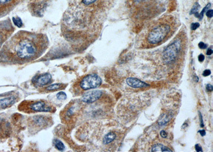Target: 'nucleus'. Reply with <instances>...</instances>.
<instances>
[{
    "instance_id": "f257e3e1",
    "label": "nucleus",
    "mask_w": 213,
    "mask_h": 152,
    "mask_svg": "<svg viewBox=\"0 0 213 152\" xmlns=\"http://www.w3.org/2000/svg\"><path fill=\"white\" fill-rule=\"evenodd\" d=\"M48 46L49 40L44 34L20 31L4 46L2 55L9 63L22 65L40 57Z\"/></svg>"
},
{
    "instance_id": "f03ea898",
    "label": "nucleus",
    "mask_w": 213,
    "mask_h": 152,
    "mask_svg": "<svg viewBox=\"0 0 213 152\" xmlns=\"http://www.w3.org/2000/svg\"><path fill=\"white\" fill-rule=\"evenodd\" d=\"M173 18L166 17L161 18L151 26L147 34V43L150 45H157L166 40L174 27Z\"/></svg>"
},
{
    "instance_id": "7ed1b4c3",
    "label": "nucleus",
    "mask_w": 213,
    "mask_h": 152,
    "mask_svg": "<svg viewBox=\"0 0 213 152\" xmlns=\"http://www.w3.org/2000/svg\"><path fill=\"white\" fill-rule=\"evenodd\" d=\"M18 109L26 113L36 112H55V109L51 104L44 100H33L23 101Z\"/></svg>"
},
{
    "instance_id": "20e7f679",
    "label": "nucleus",
    "mask_w": 213,
    "mask_h": 152,
    "mask_svg": "<svg viewBox=\"0 0 213 152\" xmlns=\"http://www.w3.org/2000/svg\"><path fill=\"white\" fill-rule=\"evenodd\" d=\"M182 47L181 39H177L167 46L162 53V60L165 63L170 64L174 63L182 52Z\"/></svg>"
},
{
    "instance_id": "39448f33",
    "label": "nucleus",
    "mask_w": 213,
    "mask_h": 152,
    "mask_svg": "<svg viewBox=\"0 0 213 152\" xmlns=\"http://www.w3.org/2000/svg\"><path fill=\"white\" fill-rule=\"evenodd\" d=\"M102 83V80L99 76L96 74L87 75L81 80L79 87L83 90L94 89L99 87Z\"/></svg>"
},
{
    "instance_id": "423d86ee",
    "label": "nucleus",
    "mask_w": 213,
    "mask_h": 152,
    "mask_svg": "<svg viewBox=\"0 0 213 152\" xmlns=\"http://www.w3.org/2000/svg\"><path fill=\"white\" fill-rule=\"evenodd\" d=\"M31 120L29 125L34 130H41L48 126L51 122L50 117L44 116H35L33 117Z\"/></svg>"
},
{
    "instance_id": "0eeeda50",
    "label": "nucleus",
    "mask_w": 213,
    "mask_h": 152,
    "mask_svg": "<svg viewBox=\"0 0 213 152\" xmlns=\"http://www.w3.org/2000/svg\"><path fill=\"white\" fill-rule=\"evenodd\" d=\"M51 80L52 76L50 73H44L34 77L32 82L36 87H41L47 85L51 82Z\"/></svg>"
},
{
    "instance_id": "6e6552de",
    "label": "nucleus",
    "mask_w": 213,
    "mask_h": 152,
    "mask_svg": "<svg viewBox=\"0 0 213 152\" xmlns=\"http://www.w3.org/2000/svg\"><path fill=\"white\" fill-rule=\"evenodd\" d=\"M102 92L100 90H94L86 93L82 97V101L84 103L90 104L94 103L101 97Z\"/></svg>"
},
{
    "instance_id": "1a4fd4ad",
    "label": "nucleus",
    "mask_w": 213,
    "mask_h": 152,
    "mask_svg": "<svg viewBox=\"0 0 213 152\" xmlns=\"http://www.w3.org/2000/svg\"><path fill=\"white\" fill-rule=\"evenodd\" d=\"M126 83L129 87L134 88H141L149 87V84H148L135 77H129L126 80Z\"/></svg>"
},
{
    "instance_id": "9d476101",
    "label": "nucleus",
    "mask_w": 213,
    "mask_h": 152,
    "mask_svg": "<svg viewBox=\"0 0 213 152\" xmlns=\"http://www.w3.org/2000/svg\"><path fill=\"white\" fill-rule=\"evenodd\" d=\"M16 99L14 97H10L0 100V106L2 109H6V107L12 106L15 102Z\"/></svg>"
},
{
    "instance_id": "9b49d317",
    "label": "nucleus",
    "mask_w": 213,
    "mask_h": 152,
    "mask_svg": "<svg viewBox=\"0 0 213 152\" xmlns=\"http://www.w3.org/2000/svg\"><path fill=\"white\" fill-rule=\"evenodd\" d=\"M152 152H172V150H170V148L160 144L154 145V146H153L151 148Z\"/></svg>"
},
{
    "instance_id": "f8f14e48",
    "label": "nucleus",
    "mask_w": 213,
    "mask_h": 152,
    "mask_svg": "<svg viewBox=\"0 0 213 152\" xmlns=\"http://www.w3.org/2000/svg\"><path fill=\"white\" fill-rule=\"evenodd\" d=\"M116 137V135L114 132H109L104 137L103 143L104 145H107L113 142Z\"/></svg>"
},
{
    "instance_id": "ddd939ff",
    "label": "nucleus",
    "mask_w": 213,
    "mask_h": 152,
    "mask_svg": "<svg viewBox=\"0 0 213 152\" xmlns=\"http://www.w3.org/2000/svg\"><path fill=\"white\" fill-rule=\"evenodd\" d=\"M65 85H63L62 83H55L51 85H49L46 88V90L47 91H54V90H57L59 89H62L63 87Z\"/></svg>"
},
{
    "instance_id": "4468645a",
    "label": "nucleus",
    "mask_w": 213,
    "mask_h": 152,
    "mask_svg": "<svg viewBox=\"0 0 213 152\" xmlns=\"http://www.w3.org/2000/svg\"><path fill=\"white\" fill-rule=\"evenodd\" d=\"M170 120V117L167 114H163L160 117L159 119L158 123L160 125H166L168 121Z\"/></svg>"
},
{
    "instance_id": "2eb2a0df",
    "label": "nucleus",
    "mask_w": 213,
    "mask_h": 152,
    "mask_svg": "<svg viewBox=\"0 0 213 152\" xmlns=\"http://www.w3.org/2000/svg\"><path fill=\"white\" fill-rule=\"evenodd\" d=\"M211 3H208V4H207V6H206L205 8H203V10L201 11V12H200V14H198V12L195 14V17L199 18V20H201V19L203 18V15H204L205 12H206L208 9H209V8H210V7H211Z\"/></svg>"
},
{
    "instance_id": "dca6fc26",
    "label": "nucleus",
    "mask_w": 213,
    "mask_h": 152,
    "mask_svg": "<svg viewBox=\"0 0 213 152\" xmlns=\"http://www.w3.org/2000/svg\"><path fill=\"white\" fill-rule=\"evenodd\" d=\"M55 148L59 150H63L65 148L63 144L60 140H55Z\"/></svg>"
},
{
    "instance_id": "f3484780",
    "label": "nucleus",
    "mask_w": 213,
    "mask_h": 152,
    "mask_svg": "<svg viewBox=\"0 0 213 152\" xmlns=\"http://www.w3.org/2000/svg\"><path fill=\"white\" fill-rule=\"evenodd\" d=\"M200 8V6L198 3H195L194 4V6L192 8L191 10L190 11V14H195L197 13L198 11V10H199Z\"/></svg>"
},
{
    "instance_id": "a211bd4d",
    "label": "nucleus",
    "mask_w": 213,
    "mask_h": 152,
    "mask_svg": "<svg viewBox=\"0 0 213 152\" xmlns=\"http://www.w3.org/2000/svg\"><path fill=\"white\" fill-rule=\"evenodd\" d=\"M57 97L59 100H65L67 98V95L65 92H60L57 94Z\"/></svg>"
},
{
    "instance_id": "6ab92c4d",
    "label": "nucleus",
    "mask_w": 213,
    "mask_h": 152,
    "mask_svg": "<svg viewBox=\"0 0 213 152\" xmlns=\"http://www.w3.org/2000/svg\"><path fill=\"white\" fill-rule=\"evenodd\" d=\"M13 20H14V23L16 25V26H18L19 27H20L21 26L23 25V23H22V22L20 20V19L19 18H13Z\"/></svg>"
},
{
    "instance_id": "aec40b11",
    "label": "nucleus",
    "mask_w": 213,
    "mask_h": 152,
    "mask_svg": "<svg viewBox=\"0 0 213 152\" xmlns=\"http://www.w3.org/2000/svg\"><path fill=\"white\" fill-rule=\"evenodd\" d=\"M96 0H83V2L84 4L88 6L93 3L94 2H96Z\"/></svg>"
},
{
    "instance_id": "412c9836",
    "label": "nucleus",
    "mask_w": 213,
    "mask_h": 152,
    "mask_svg": "<svg viewBox=\"0 0 213 152\" xmlns=\"http://www.w3.org/2000/svg\"><path fill=\"white\" fill-rule=\"evenodd\" d=\"M200 26V24L198 23H192L191 24V28L192 30L195 31V30H197L198 28Z\"/></svg>"
},
{
    "instance_id": "4be33fe9",
    "label": "nucleus",
    "mask_w": 213,
    "mask_h": 152,
    "mask_svg": "<svg viewBox=\"0 0 213 152\" xmlns=\"http://www.w3.org/2000/svg\"><path fill=\"white\" fill-rule=\"evenodd\" d=\"M211 74V71L209 69H206L205 71H204L203 73V75L205 77L208 76Z\"/></svg>"
},
{
    "instance_id": "5701e85b",
    "label": "nucleus",
    "mask_w": 213,
    "mask_h": 152,
    "mask_svg": "<svg viewBox=\"0 0 213 152\" xmlns=\"http://www.w3.org/2000/svg\"><path fill=\"white\" fill-rule=\"evenodd\" d=\"M198 46H199V47L200 49H206L207 47V44L204 43L203 42H200L198 44Z\"/></svg>"
},
{
    "instance_id": "b1692460",
    "label": "nucleus",
    "mask_w": 213,
    "mask_h": 152,
    "mask_svg": "<svg viewBox=\"0 0 213 152\" xmlns=\"http://www.w3.org/2000/svg\"><path fill=\"white\" fill-rule=\"evenodd\" d=\"M206 16H207L208 18H211L213 16V10H208L207 12H206Z\"/></svg>"
},
{
    "instance_id": "393cba45",
    "label": "nucleus",
    "mask_w": 213,
    "mask_h": 152,
    "mask_svg": "<svg viewBox=\"0 0 213 152\" xmlns=\"http://www.w3.org/2000/svg\"><path fill=\"white\" fill-rule=\"evenodd\" d=\"M195 149L196 151L198 152H203V148L201 147V146H200L199 145L196 144L195 146Z\"/></svg>"
},
{
    "instance_id": "a878e982",
    "label": "nucleus",
    "mask_w": 213,
    "mask_h": 152,
    "mask_svg": "<svg viewBox=\"0 0 213 152\" xmlns=\"http://www.w3.org/2000/svg\"><path fill=\"white\" fill-rule=\"evenodd\" d=\"M199 117H200V126L203 128L204 126V124H203V117L201 115V113L199 112Z\"/></svg>"
},
{
    "instance_id": "bb28decb",
    "label": "nucleus",
    "mask_w": 213,
    "mask_h": 152,
    "mask_svg": "<svg viewBox=\"0 0 213 152\" xmlns=\"http://www.w3.org/2000/svg\"><path fill=\"white\" fill-rule=\"evenodd\" d=\"M206 90H207L208 91H212L213 90V85L210 84H208L206 85Z\"/></svg>"
},
{
    "instance_id": "cd10ccee",
    "label": "nucleus",
    "mask_w": 213,
    "mask_h": 152,
    "mask_svg": "<svg viewBox=\"0 0 213 152\" xmlns=\"http://www.w3.org/2000/svg\"><path fill=\"white\" fill-rule=\"evenodd\" d=\"M198 60H199V61L200 62H203L205 60V55H203V54H200L198 56Z\"/></svg>"
},
{
    "instance_id": "c85d7f7f",
    "label": "nucleus",
    "mask_w": 213,
    "mask_h": 152,
    "mask_svg": "<svg viewBox=\"0 0 213 152\" xmlns=\"http://www.w3.org/2000/svg\"><path fill=\"white\" fill-rule=\"evenodd\" d=\"M160 136L162 137V138H165L167 137V134L164 130H162L161 131V132H160Z\"/></svg>"
},
{
    "instance_id": "c756f323",
    "label": "nucleus",
    "mask_w": 213,
    "mask_h": 152,
    "mask_svg": "<svg viewBox=\"0 0 213 152\" xmlns=\"http://www.w3.org/2000/svg\"><path fill=\"white\" fill-rule=\"evenodd\" d=\"M199 132L200 133V134H201V136L202 137L206 135V131L205 130H201L199 131Z\"/></svg>"
},
{
    "instance_id": "7c9ffc66",
    "label": "nucleus",
    "mask_w": 213,
    "mask_h": 152,
    "mask_svg": "<svg viewBox=\"0 0 213 152\" xmlns=\"http://www.w3.org/2000/svg\"><path fill=\"white\" fill-rule=\"evenodd\" d=\"M206 54L208 55H211L213 54V50L211 49H209L207 50Z\"/></svg>"
},
{
    "instance_id": "2f4dec72",
    "label": "nucleus",
    "mask_w": 213,
    "mask_h": 152,
    "mask_svg": "<svg viewBox=\"0 0 213 152\" xmlns=\"http://www.w3.org/2000/svg\"><path fill=\"white\" fill-rule=\"evenodd\" d=\"M133 1L136 4H140V3H141L145 1V0H133Z\"/></svg>"
},
{
    "instance_id": "473e14b6",
    "label": "nucleus",
    "mask_w": 213,
    "mask_h": 152,
    "mask_svg": "<svg viewBox=\"0 0 213 152\" xmlns=\"http://www.w3.org/2000/svg\"><path fill=\"white\" fill-rule=\"evenodd\" d=\"M11 0H0V2L2 3H7V2H9Z\"/></svg>"
}]
</instances>
